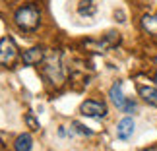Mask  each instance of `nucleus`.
<instances>
[{"instance_id":"obj_8","label":"nucleus","mask_w":157,"mask_h":151,"mask_svg":"<svg viewBox=\"0 0 157 151\" xmlns=\"http://www.w3.org/2000/svg\"><path fill=\"white\" fill-rule=\"evenodd\" d=\"M109 99L113 101V105L118 108H122V105H124V101H126V97H124V93H122V81L120 80H117L111 85V89H109Z\"/></svg>"},{"instance_id":"obj_20","label":"nucleus","mask_w":157,"mask_h":151,"mask_svg":"<svg viewBox=\"0 0 157 151\" xmlns=\"http://www.w3.org/2000/svg\"><path fill=\"white\" fill-rule=\"evenodd\" d=\"M155 62H157V58H155Z\"/></svg>"},{"instance_id":"obj_13","label":"nucleus","mask_w":157,"mask_h":151,"mask_svg":"<svg viewBox=\"0 0 157 151\" xmlns=\"http://www.w3.org/2000/svg\"><path fill=\"white\" fill-rule=\"evenodd\" d=\"M95 12H97V6H95L93 0H82L78 4V14L82 17H91V16H95Z\"/></svg>"},{"instance_id":"obj_3","label":"nucleus","mask_w":157,"mask_h":151,"mask_svg":"<svg viewBox=\"0 0 157 151\" xmlns=\"http://www.w3.org/2000/svg\"><path fill=\"white\" fill-rule=\"evenodd\" d=\"M20 56V49H17L16 41L10 35H4L0 39V68H14Z\"/></svg>"},{"instance_id":"obj_10","label":"nucleus","mask_w":157,"mask_h":151,"mask_svg":"<svg viewBox=\"0 0 157 151\" xmlns=\"http://www.w3.org/2000/svg\"><path fill=\"white\" fill-rule=\"evenodd\" d=\"M140 25L147 35H153L155 37L157 35V12L155 14H144L142 20H140Z\"/></svg>"},{"instance_id":"obj_16","label":"nucleus","mask_w":157,"mask_h":151,"mask_svg":"<svg viewBox=\"0 0 157 151\" xmlns=\"http://www.w3.org/2000/svg\"><path fill=\"white\" fill-rule=\"evenodd\" d=\"M58 136L60 138H70V130H66V126H58Z\"/></svg>"},{"instance_id":"obj_17","label":"nucleus","mask_w":157,"mask_h":151,"mask_svg":"<svg viewBox=\"0 0 157 151\" xmlns=\"http://www.w3.org/2000/svg\"><path fill=\"white\" fill-rule=\"evenodd\" d=\"M114 17H118L117 21H120V23H124V21H126V20H124L126 16H124V12H122V10H117V12H114Z\"/></svg>"},{"instance_id":"obj_15","label":"nucleus","mask_w":157,"mask_h":151,"mask_svg":"<svg viewBox=\"0 0 157 151\" xmlns=\"http://www.w3.org/2000/svg\"><path fill=\"white\" fill-rule=\"evenodd\" d=\"M136 108H138V103H136L134 99H126L120 111H122V112H126V114H132V112H136Z\"/></svg>"},{"instance_id":"obj_5","label":"nucleus","mask_w":157,"mask_h":151,"mask_svg":"<svg viewBox=\"0 0 157 151\" xmlns=\"http://www.w3.org/2000/svg\"><path fill=\"white\" fill-rule=\"evenodd\" d=\"M120 43V33L118 31H107L101 39H97V41H87V47L91 51H95V52H107V51H111V49H114Z\"/></svg>"},{"instance_id":"obj_4","label":"nucleus","mask_w":157,"mask_h":151,"mask_svg":"<svg viewBox=\"0 0 157 151\" xmlns=\"http://www.w3.org/2000/svg\"><path fill=\"white\" fill-rule=\"evenodd\" d=\"M80 114L82 116H87V118H95V120H101V118H107L109 114V108L103 101H97V99H86L80 105Z\"/></svg>"},{"instance_id":"obj_19","label":"nucleus","mask_w":157,"mask_h":151,"mask_svg":"<svg viewBox=\"0 0 157 151\" xmlns=\"http://www.w3.org/2000/svg\"><path fill=\"white\" fill-rule=\"evenodd\" d=\"M153 80H155V83H157V72H155V76H153Z\"/></svg>"},{"instance_id":"obj_12","label":"nucleus","mask_w":157,"mask_h":151,"mask_svg":"<svg viewBox=\"0 0 157 151\" xmlns=\"http://www.w3.org/2000/svg\"><path fill=\"white\" fill-rule=\"evenodd\" d=\"M93 134H95L93 130H89L86 124L78 122V120H74V122L70 124V138H72V136H83V138H91Z\"/></svg>"},{"instance_id":"obj_7","label":"nucleus","mask_w":157,"mask_h":151,"mask_svg":"<svg viewBox=\"0 0 157 151\" xmlns=\"http://www.w3.org/2000/svg\"><path fill=\"white\" fill-rule=\"evenodd\" d=\"M134 130H136L134 120H132L130 116H124L117 124V138H118V140H122V142H126V140H130V138H132Z\"/></svg>"},{"instance_id":"obj_6","label":"nucleus","mask_w":157,"mask_h":151,"mask_svg":"<svg viewBox=\"0 0 157 151\" xmlns=\"http://www.w3.org/2000/svg\"><path fill=\"white\" fill-rule=\"evenodd\" d=\"M47 51L45 47H31V49H27V51H23V54H21V64L23 66H39L43 60L47 58Z\"/></svg>"},{"instance_id":"obj_2","label":"nucleus","mask_w":157,"mask_h":151,"mask_svg":"<svg viewBox=\"0 0 157 151\" xmlns=\"http://www.w3.org/2000/svg\"><path fill=\"white\" fill-rule=\"evenodd\" d=\"M41 17H43V12H41V6L37 2H25L21 4L20 8H16L14 16H12V21L14 25L23 33H35L41 25Z\"/></svg>"},{"instance_id":"obj_1","label":"nucleus","mask_w":157,"mask_h":151,"mask_svg":"<svg viewBox=\"0 0 157 151\" xmlns=\"http://www.w3.org/2000/svg\"><path fill=\"white\" fill-rule=\"evenodd\" d=\"M41 77L51 89H60L68 80V68L64 64V56L60 51H51L47 52V58L41 62Z\"/></svg>"},{"instance_id":"obj_18","label":"nucleus","mask_w":157,"mask_h":151,"mask_svg":"<svg viewBox=\"0 0 157 151\" xmlns=\"http://www.w3.org/2000/svg\"><path fill=\"white\" fill-rule=\"evenodd\" d=\"M142 151H157V145H151V147H146V149H142Z\"/></svg>"},{"instance_id":"obj_11","label":"nucleus","mask_w":157,"mask_h":151,"mask_svg":"<svg viewBox=\"0 0 157 151\" xmlns=\"http://www.w3.org/2000/svg\"><path fill=\"white\" fill-rule=\"evenodd\" d=\"M31 149H33V138H31V134L23 132V134L16 136V140H14V151H31Z\"/></svg>"},{"instance_id":"obj_9","label":"nucleus","mask_w":157,"mask_h":151,"mask_svg":"<svg viewBox=\"0 0 157 151\" xmlns=\"http://www.w3.org/2000/svg\"><path fill=\"white\" fill-rule=\"evenodd\" d=\"M138 95L147 103L157 108V87L155 85H144V83H138Z\"/></svg>"},{"instance_id":"obj_14","label":"nucleus","mask_w":157,"mask_h":151,"mask_svg":"<svg viewBox=\"0 0 157 151\" xmlns=\"http://www.w3.org/2000/svg\"><path fill=\"white\" fill-rule=\"evenodd\" d=\"M23 120H25V124L29 126V130H33V132H39L41 130V124H39V120L33 116V112H25Z\"/></svg>"}]
</instances>
